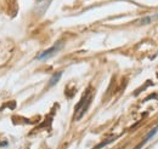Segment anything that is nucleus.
Instances as JSON below:
<instances>
[{"label": "nucleus", "mask_w": 158, "mask_h": 149, "mask_svg": "<svg viewBox=\"0 0 158 149\" xmlns=\"http://www.w3.org/2000/svg\"><path fill=\"white\" fill-rule=\"evenodd\" d=\"M62 76V72H57V73H55V74L51 76V79H50V81H49V87H51V86H54V85H56L57 83H59L60 78Z\"/></svg>", "instance_id": "4"}, {"label": "nucleus", "mask_w": 158, "mask_h": 149, "mask_svg": "<svg viewBox=\"0 0 158 149\" xmlns=\"http://www.w3.org/2000/svg\"><path fill=\"white\" fill-rule=\"evenodd\" d=\"M61 47H62V42L59 41V42H56L54 46H51L50 49H48V50H45V51L40 52L39 55L37 56V59H38V61H45V59H49L50 57H52L55 54H57L60 50H61Z\"/></svg>", "instance_id": "1"}, {"label": "nucleus", "mask_w": 158, "mask_h": 149, "mask_svg": "<svg viewBox=\"0 0 158 149\" xmlns=\"http://www.w3.org/2000/svg\"><path fill=\"white\" fill-rule=\"evenodd\" d=\"M90 101H91V96L89 95V92H86L85 95H84L83 99L79 102V104L77 106V108H76L77 119H80V118L84 115V113L86 112V109H88V107H89V104H90Z\"/></svg>", "instance_id": "2"}, {"label": "nucleus", "mask_w": 158, "mask_h": 149, "mask_svg": "<svg viewBox=\"0 0 158 149\" xmlns=\"http://www.w3.org/2000/svg\"><path fill=\"white\" fill-rule=\"evenodd\" d=\"M155 18H158V15H155V16H148V17H143V18H140V21H138V24H147V23H151L152 21H155Z\"/></svg>", "instance_id": "5"}, {"label": "nucleus", "mask_w": 158, "mask_h": 149, "mask_svg": "<svg viewBox=\"0 0 158 149\" xmlns=\"http://www.w3.org/2000/svg\"><path fill=\"white\" fill-rule=\"evenodd\" d=\"M113 139H114V138H111V139H107L106 142H103V143H101V144H99V146H98V147H96V148H95V149H100V148H102V147H105L106 144H108V143H111V142H112Z\"/></svg>", "instance_id": "6"}, {"label": "nucleus", "mask_w": 158, "mask_h": 149, "mask_svg": "<svg viewBox=\"0 0 158 149\" xmlns=\"http://www.w3.org/2000/svg\"><path fill=\"white\" fill-rule=\"evenodd\" d=\"M157 132H158V126H156L155 129H152V130H151L150 132H148V133H147V136L145 137L143 142H142L141 144H139V147H138L136 149H140V148H141V147H142V146H143V144H145V143H146L147 141H150V139H151V138H152V137H153V136H155V135H156Z\"/></svg>", "instance_id": "3"}]
</instances>
